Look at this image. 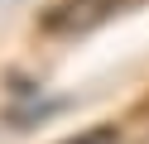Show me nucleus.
Listing matches in <instances>:
<instances>
[{
    "label": "nucleus",
    "mask_w": 149,
    "mask_h": 144,
    "mask_svg": "<svg viewBox=\"0 0 149 144\" xmlns=\"http://www.w3.org/2000/svg\"><path fill=\"white\" fill-rule=\"evenodd\" d=\"M125 5H135V0H53V5L39 15V24H43V34L82 38V34H91V29L111 24Z\"/></svg>",
    "instance_id": "nucleus-1"
},
{
    "label": "nucleus",
    "mask_w": 149,
    "mask_h": 144,
    "mask_svg": "<svg viewBox=\"0 0 149 144\" xmlns=\"http://www.w3.org/2000/svg\"><path fill=\"white\" fill-rule=\"evenodd\" d=\"M63 144H120V130L116 125H91V130L72 134V139H63Z\"/></svg>",
    "instance_id": "nucleus-2"
}]
</instances>
